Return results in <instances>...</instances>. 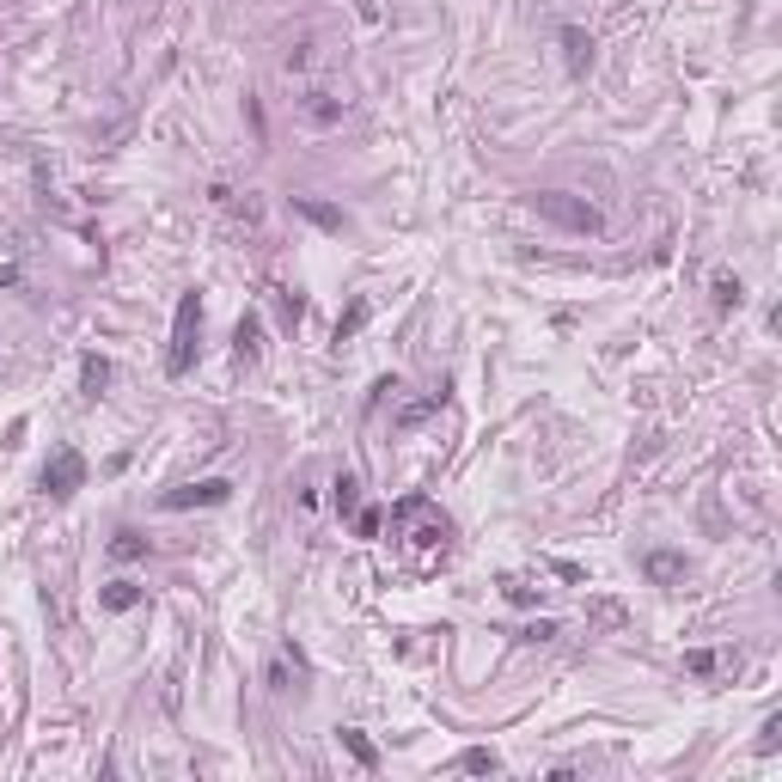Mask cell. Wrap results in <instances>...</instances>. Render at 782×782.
Segmentation results:
<instances>
[{"mask_svg":"<svg viewBox=\"0 0 782 782\" xmlns=\"http://www.w3.org/2000/svg\"><path fill=\"white\" fill-rule=\"evenodd\" d=\"M196 330H202V300L184 293L178 312H171V355H165V373H171V379L190 373V361H196Z\"/></svg>","mask_w":782,"mask_h":782,"instance_id":"6da1fadb","label":"cell"},{"mask_svg":"<svg viewBox=\"0 0 782 782\" xmlns=\"http://www.w3.org/2000/svg\"><path fill=\"white\" fill-rule=\"evenodd\" d=\"M391 520H397V526H410L416 544H447V538H453V520L440 514L428 495H404V501L391 508Z\"/></svg>","mask_w":782,"mask_h":782,"instance_id":"7a4b0ae2","label":"cell"},{"mask_svg":"<svg viewBox=\"0 0 782 782\" xmlns=\"http://www.w3.org/2000/svg\"><path fill=\"white\" fill-rule=\"evenodd\" d=\"M532 208L544 214V221H556V227H569V232H599V227H605L593 202H581V196H562V190H538Z\"/></svg>","mask_w":782,"mask_h":782,"instance_id":"3957f363","label":"cell"},{"mask_svg":"<svg viewBox=\"0 0 782 782\" xmlns=\"http://www.w3.org/2000/svg\"><path fill=\"white\" fill-rule=\"evenodd\" d=\"M86 483V458L74 453V447H62V453H49V465H43V489L56 495V501H62V495H74Z\"/></svg>","mask_w":782,"mask_h":782,"instance_id":"277c9868","label":"cell"},{"mask_svg":"<svg viewBox=\"0 0 782 782\" xmlns=\"http://www.w3.org/2000/svg\"><path fill=\"white\" fill-rule=\"evenodd\" d=\"M227 495H232V483H227V477H208V483H190V489H171V495L159 501V508H171V514H184V508H221Z\"/></svg>","mask_w":782,"mask_h":782,"instance_id":"5b68a950","label":"cell"},{"mask_svg":"<svg viewBox=\"0 0 782 782\" xmlns=\"http://www.w3.org/2000/svg\"><path fill=\"white\" fill-rule=\"evenodd\" d=\"M642 575L654 581V587H673V581H684V556L679 550H648L642 556Z\"/></svg>","mask_w":782,"mask_h":782,"instance_id":"8992f818","label":"cell"},{"mask_svg":"<svg viewBox=\"0 0 782 782\" xmlns=\"http://www.w3.org/2000/svg\"><path fill=\"white\" fill-rule=\"evenodd\" d=\"M562 56H569V74H587L593 67V37L581 25H562Z\"/></svg>","mask_w":782,"mask_h":782,"instance_id":"52a82bcc","label":"cell"},{"mask_svg":"<svg viewBox=\"0 0 782 782\" xmlns=\"http://www.w3.org/2000/svg\"><path fill=\"white\" fill-rule=\"evenodd\" d=\"M232 349H239V361H257V355H263V324H257V312H245V318H239V330H232Z\"/></svg>","mask_w":782,"mask_h":782,"instance_id":"ba28073f","label":"cell"},{"mask_svg":"<svg viewBox=\"0 0 782 782\" xmlns=\"http://www.w3.org/2000/svg\"><path fill=\"white\" fill-rule=\"evenodd\" d=\"M293 208L306 214L312 227H324V232H343V208H330V202H318V196H293Z\"/></svg>","mask_w":782,"mask_h":782,"instance_id":"9c48e42d","label":"cell"},{"mask_svg":"<svg viewBox=\"0 0 782 782\" xmlns=\"http://www.w3.org/2000/svg\"><path fill=\"white\" fill-rule=\"evenodd\" d=\"M98 605L104 612H135V605H141V587H135V581H110L98 593Z\"/></svg>","mask_w":782,"mask_h":782,"instance_id":"30bf717a","label":"cell"},{"mask_svg":"<svg viewBox=\"0 0 782 782\" xmlns=\"http://www.w3.org/2000/svg\"><path fill=\"white\" fill-rule=\"evenodd\" d=\"M709 300H715V312H740V300H746L740 275H715V282H709Z\"/></svg>","mask_w":782,"mask_h":782,"instance_id":"8fae6325","label":"cell"},{"mask_svg":"<svg viewBox=\"0 0 782 782\" xmlns=\"http://www.w3.org/2000/svg\"><path fill=\"white\" fill-rule=\"evenodd\" d=\"M336 740L349 746V758L361 764V770H373V764H379V752H373V740L361 734V727H336Z\"/></svg>","mask_w":782,"mask_h":782,"instance_id":"7c38bea8","label":"cell"},{"mask_svg":"<svg viewBox=\"0 0 782 782\" xmlns=\"http://www.w3.org/2000/svg\"><path fill=\"white\" fill-rule=\"evenodd\" d=\"M80 386H86V397H98V391L110 386V361H104V355H86L80 361Z\"/></svg>","mask_w":782,"mask_h":782,"instance_id":"4fadbf2b","label":"cell"},{"mask_svg":"<svg viewBox=\"0 0 782 782\" xmlns=\"http://www.w3.org/2000/svg\"><path fill=\"white\" fill-rule=\"evenodd\" d=\"M458 770H465V777H495V770H501V758H495L489 746H471V752L458 758Z\"/></svg>","mask_w":782,"mask_h":782,"instance_id":"5bb4252c","label":"cell"},{"mask_svg":"<svg viewBox=\"0 0 782 782\" xmlns=\"http://www.w3.org/2000/svg\"><path fill=\"white\" fill-rule=\"evenodd\" d=\"M110 556H117V562H141V556H147V538H141V532H129V526H123V532L110 538Z\"/></svg>","mask_w":782,"mask_h":782,"instance_id":"9a60e30c","label":"cell"},{"mask_svg":"<svg viewBox=\"0 0 782 782\" xmlns=\"http://www.w3.org/2000/svg\"><path fill=\"white\" fill-rule=\"evenodd\" d=\"M330 489H336V514H349V520H355V508H361V483L343 471L336 483H330Z\"/></svg>","mask_w":782,"mask_h":782,"instance_id":"2e32d148","label":"cell"},{"mask_svg":"<svg viewBox=\"0 0 782 782\" xmlns=\"http://www.w3.org/2000/svg\"><path fill=\"white\" fill-rule=\"evenodd\" d=\"M306 117H312V123H336V117H343V104L324 98V92H306Z\"/></svg>","mask_w":782,"mask_h":782,"instance_id":"e0dca14e","label":"cell"},{"mask_svg":"<svg viewBox=\"0 0 782 782\" xmlns=\"http://www.w3.org/2000/svg\"><path fill=\"white\" fill-rule=\"evenodd\" d=\"M361 324H367V300H355V306L343 312V318H336V343H349V336H355Z\"/></svg>","mask_w":782,"mask_h":782,"instance_id":"ac0fdd59","label":"cell"},{"mask_svg":"<svg viewBox=\"0 0 782 782\" xmlns=\"http://www.w3.org/2000/svg\"><path fill=\"white\" fill-rule=\"evenodd\" d=\"M501 593H508V605H538L544 587H532V581H501Z\"/></svg>","mask_w":782,"mask_h":782,"instance_id":"d6986e66","label":"cell"},{"mask_svg":"<svg viewBox=\"0 0 782 782\" xmlns=\"http://www.w3.org/2000/svg\"><path fill=\"white\" fill-rule=\"evenodd\" d=\"M684 666H691L697 679H709V673H715V654H709V648H691V654H684Z\"/></svg>","mask_w":782,"mask_h":782,"instance_id":"ffe728a7","label":"cell"},{"mask_svg":"<svg viewBox=\"0 0 782 782\" xmlns=\"http://www.w3.org/2000/svg\"><path fill=\"white\" fill-rule=\"evenodd\" d=\"M355 532L373 538V532H379V514H373V508H355Z\"/></svg>","mask_w":782,"mask_h":782,"instance_id":"44dd1931","label":"cell"},{"mask_svg":"<svg viewBox=\"0 0 782 782\" xmlns=\"http://www.w3.org/2000/svg\"><path fill=\"white\" fill-rule=\"evenodd\" d=\"M777 734H782V721L770 715V721H764V740H758V752H777Z\"/></svg>","mask_w":782,"mask_h":782,"instance_id":"7402d4cb","label":"cell"}]
</instances>
